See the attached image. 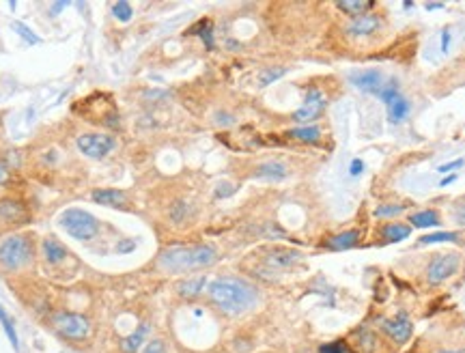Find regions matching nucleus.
<instances>
[{
    "instance_id": "nucleus-1",
    "label": "nucleus",
    "mask_w": 465,
    "mask_h": 353,
    "mask_svg": "<svg viewBox=\"0 0 465 353\" xmlns=\"http://www.w3.org/2000/svg\"><path fill=\"white\" fill-rule=\"evenodd\" d=\"M209 299L226 314H241L255 308L259 291L241 278H216L207 289Z\"/></svg>"
},
{
    "instance_id": "nucleus-2",
    "label": "nucleus",
    "mask_w": 465,
    "mask_h": 353,
    "mask_svg": "<svg viewBox=\"0 0 465 353\" xmlns=\"http://www.w3.org/2000/svg\"><path fill=\"white\" fill-rule=\"evenodd\" d=\"M218 261V252L211 245H172L159 254V268L168 274H184L205 270Z\"/></svg>"
},
{
    "instance_id": "nucleus-3",
    "label": "nucleus",
    "mask_w": 465,
    "mask_h": 353,
    "mask_svg": "<svg viewBox=\"0 0 465 353\" xmlns=\"http://www.w3.org/2000/svg\"><path fill=\"white\" fill-rule=\"evenodd\" d=\"M34 248L28 235H9L0 241V268L7 272H17L32 261Z\"/></svg>"
},
{
    "instance_id": "nucleus-4",
    "label": "nucleus",
    "mask_w": 465,
    "mask_h": 353,
    "mask_svg": "<svg viewBox=\"0 0 465 353\" xmlns=\"http://www.w3.org/2000/svg\"><path fill=\"white\" fill-rule=\"evenodd\" d=\"M61 228L78 241H88L99 233V222L93 214H88L84 209H65L61 218Z\"/></svg>"
},
{
    "instance_id": "nucleus-5",
    "label": "nucleus",
    "mask_w": 465,
    "mask_h": 353,
    "mask_svg": "<svg viewBox=\"0 0 465 353\" xmlns=\"http://www.w3.org/2000/svg\"><path fill=\"white\" fill-rule=\"evenodd\" d=\"M50 321L61 336H65L69 341H82V339L88 336V332H91V323H88V319L84 314H78V312L61 310V312L52 314Z\"/></svg>"
},
{
    "instance_id": "nucleus-6",
    "label": "nucleus",
    "mask_w": 465,
    "mask_h": 353,
    "mask_svg": "<svg viewBox=\"0 0 465 353\" xmlns=\"http://www.w3.org/2000/svg\"><path fill=\"white\" fill-rule=\"evenodd\" d=\"M461 268V256L457 252L437 254L431 263L426 265V280L428 285H442L448 278H453Z\"/></svg>"
},
{
    "instance_id": "nucleus-7",
    "label": "nucleus",
    "mask_w": 465,
    "mask_h": 353,
    "mask_svg": "<svg viewBox=\"0 0 465 353\" xmlns=\"http://www.w3.org/2000/svg\"><path fill=\"white\" fill-rule=\"evenodd\" d=\"M117 147V140L108 134H82L78 136V149L91 157V160H101Z\"/></svg>"
},
{
    "instance_id": "nucleus-8",
    "label": "nucleus",
    "mask_w": 465,
    "mask_h": 353,
    "mask_svg": "<svg viewBox=\"0 0 465 353\" xmlns=\"http://www.w3.org/2000/svg\"><path fill=\"white\" fill-rule=\"evenodd\" d=\"M326 105H328L326 95L321 93L319 88H310V91L306 93V99H304V103L293 112V121L310 123V121H315V119H319L321 114H324Z\"/></svg>"
},
{
    "instance_id": "nucleus-9",
    "label": "nucleus",
    "mask_w": 465,
    "mask_h": 353,
    "mask_svg": "<svg viewBox=\"0 0 465 353\" xmlns=\"http://www.w3.org/2000/svg\"><path fill=\"white\" fill-rule=\"evenodd\" d=\"M382 332L395 343L405 345L411 339V334H414V325H411L409 316L401 312V314L390 316V319H384L382 321Z\"/></svg>"
},
{
    "instance_id": "nucleus-10",
    "label": "nucleus",
    "mask_w": 465,
    "mask_h": 353,
    "mask_svg": "<svg viewBox=\"0 0 465 353\" xmlns=\"http://www.w3.org/2000/svg\"><path fill=\"white\" fill-rule=\"evenodd\" d=\"M301 259V254L297 250H291V248H270L263 256V263L267 268H272L274 272H280V270H287L291 265H295L297 261Z\"/></svg>"
},
{
    "instance_id": "nucleus-11",
    "label": "nucleus",
    "mask_w": 465,
    "mask_h": 353,
    "mask_svg": "<svg viewBox=\"0 0 465 353\" xmlns=\"http://www.w3.org/2000/svg\"><path fill=\"white\" fill-rule=\"evenodd\" d=\"M0 222L5 224H24L28 222L26 207L15 199H0Z\"/></svg>"
},
{
    "instance_id": "nucleus-12",
    "label": "nucleus",
    "mask_w": 465,
    "mask_h": 353,
    "mask_svg": "<svg viewBox=\"0 0 465 353\" xmlns=\"http://www.w3.org/2000/svg\"><path fill=\"white\" fill-rule=\"evenodd\" d=\"M351 82L360 88L364 93H370V95H377L379 88L384 86V76L377 69H366V72H357L351 76Z\"/></svg>"
},
{
    "instance_id": "nucleus-13",
    "label": "nucleus",
    "mask_w": 465,
    "mask_h": 353,
    "mask_svg": "<svg viewBox=\"0 0 465 353\" xmlns=\"http://www.w3.org/2000/svg\"><path fill=\"white\" fill-rule=\"evenodd\" d=\"M382 28V17L375 13H364L360 17H353V22L347 26V32L353 37H364V34H373Z\"/></svg>"
},
{
    "instance_id": "nucleus-14",
    "label": "nucleus",
    "mask_w": 465,
    "mask_h": 353,
    "mask_svg": "<svg viewBox=\"0 0 465 353\" xmlns=\"http://www.w3.org/2000/svg\"><path fill=\"white\" fill-rule=\"evenodd\" d=\"M351 347H355L360 353H375L379 349V336L368 327H360L353 334V343Z\"/></svg>"
},
{
    "instance_id": "nucleus-15",
    "label": "nucleus",
    "mask_w": 465,
    "mask_h": 353,
    "mask_svg": "<svg viewBox=\"0 0 465 353\" xmlns=\"http://www.w3.org/2000/svg\"><path fill=\"white\" fill-rule=\"evenodd\" d=\"M41 250H43V259L50 265H59L67 259V248L61 241H57L55 237H46L43 243H41Z\"/></svg>"
},
{
    "instance_id": "nucleus-16",
    "label": "nucleus",
    "mask_w": 465,
    "mask_h": 353,
    "mask_svg": "<svg viewBox=\"0 0 465 353\" xmlns=\"http://www.w3.org/2000/svg\"><path fill=\"white\" fill-rule=\"evenodd\" d=\"M205 285H207V278L205 276L188 278V280L179 282V285H177V295L184 297V299H194V297L201 295V291L205 289Z\"/></svg>"
},
{
    "instance_id": "nucleus-17",
    "label": "nucleus",
    "mask_w": 465,
    "mask_h": 353,
    "mask_svg": "<svg viewBox=\"0 0 465 353\" xmlns=\"http://www.w3.org/2000/svg\"><path fill=\"white\" fill-rule=\"evenodd\" d=\"M95 203L99 205H106V207H119V205H125V194L121 190H95L93 196H91Z\"/></svg>"
},
{
    "instance_id": "nucleus-18",
    "label": "nucleus",
    "mask_w": 465,
    "mask_h": 353,
    "mask_svg": "<svg viewBox=\"0 0 465 353\" xmlns=\"http://www.w3.org/2000/svg\"><path fill=\"white\" fill-rule=\"evenodd\" d=\"M147 334H149V327L147 325H138L136 332H132L130 336H125L121 341V349L125 353H136L142 343H147Z\"/></svg>"
},
{
    "instance_id": "nucleus-19",
    "label": "nucleus",
    "mask_w": 465,
    "mask_h": 353,
    "mask_svg": "<svg viewBox=\"0 0 465 353\" xmlns=\"http://www.w3.org/2000/svg\"><path fill=\"white\" fill-rule=\"evenodd\" d=\"M386 105H388V117H390L392 123H401L409 114V101L403 95H397L395 99H390Z\"/></svg>"
},
{
    "instance_id": "nucleus-20",
    "label": "nucleus",
    "mask_w": 465,
    "mask_h": 353,
    "mask_svg": "<svg viewBox=\"0 0 465 353\" xmlns=\"http://www.w3.org/2000/svg\"><path fill=\"white\" fill-rule=\"evenodd\" d=\"M257 176H261V179H272V181L284 179V176H287V166L280 162H265L257 168Z\"/></svg>"
},
{
    "instance_id": "nucleus-21",
    "label": "nucleus",
    "mask_w": 465,
    "mask_h": 353,
    "mask_svg": "<svg viewBox=\"0 0 465 353\" xmlns=\"http://www.w3.org/2000/svg\"><path fill=\"white\" fill-rule=\"evenodd\" d=\"M357 239H360V233L357 231H345L341 235H336L328 241V248L330 250H347V248H353V245L357 243Z\"/></svg>"
},
{
    "instance_id": "nucleus-22",
    "label": "nucleus",
    "mask_w": 465,
    "mask_h": 353,
    "mask_svg": "<svg viewBox=\"0 0 465 353\" xmlns=\"http://www.w3.org/2000/svg\"><path fill=\"white\" fill-rule=\"evenodd\" d=\"M411 226L416 228H431V226H437L439 224V214L433 209H424V211H418V214H414L409 218Z\"/></svg>"
},
{
    "instance_id": "nucleus-23",
    "label": "nucleus",
    "mask_w": 465,
    "mask_h": 353,
    "mask_svg": "<svg viewBox=\"0 0 465 353\" xmlns=\"http://www.w3.org/2000/svg\"><path fill=\"white\" fill-rule=\"evenodd\" d=\"M336 7L341 11H345L347 15L360 17V15H364L373 7V3H370V0H341V3H336Z\"/></svg>"
},
{
    "instance_id": "nucleus-24",
    "label": "nucleus",
    "mask_w": 465,
    "mask_h": 353,
    "mask_svg": "<svg viewBox=\"0 0 465 353\" xmlns=\"http://www.w3.org/2000/svg\"><path fill=\"white\" fill-rule=\"evenodd\" d=\"M409 235H411V228H409L407 224L397 222V224H388V226H384V237H386L388 241H403V239H407Z\"/></svg>"
},
{
    "instance_id": "nucleus-25",
    "label": "nucleus",
    "mask_w": 465,
    "mask_h": 353,
    "mask_svg": "<svg viewBox=\"0 0 465 353\" xmlns=\"http://www.w3.org/2000/svg\"><path fill=\"white\" fill-rule=\"evenodd\" d=\"M289 138H295L299 140V143H317V140L321 138V130L319 128H297V130H291L287 132Z\"/></svg>"
},
{
    "instance_id": "nucleus-26",
    "label": "nucleus",
    "mask_w": 465,
    "mask_h": 353,
    "mask_svg": "<svg viewBox=\"0 0 465 353\" xmlns=\"http://www.w3.org/2000/svg\"><path fill=\"white\" fill-rule=\"evenodd\" d=\"M284 74H287V69H284V67H265L263 72L259 74V82H261V86H270L272 82H276Z\"/></svg>"
},
{
    "instance_id": "nucleus-27",
    "label": "nucleus",
    "mask_w": 465,
    "mask_h": 353,
    "mask_svg": "<svg viewBox=\"0 0 465 353\" xmlns=\"http://www.w3.org/2000/svg\"><path fill=\"white\" fill-rule=\"evenodd\" d=\"M0 325H3V330H5V334L9 336V341H11L13 349L17 351V334H15L13 321L9 319V314L5 312V308H3V306H0Z\"/></svg>"
},
{
    "instance_id": "nucleus-28",
    "label": "nucleus",
    "mask_w": 465,
    "mask_h": 353,
    "mask_svg": "<svg viewBox=\"0 0 465 353\" xmlns=\"http://www.w3.org/2000/svg\"><path fill=\"white\" fill-rule=\"evenodd\" d=\"M319 353H355L353 347L347 341H334L319 347Z\"/></svg>"
},
{
    "instance_id": "nucleus-29",
    "label": "nucleus",
    "mask_w": 465,
    "mask_h": 353,
    "mask_svg": "<svg viewBox=\"0 0 465 353\" xmlns=\"http://www.w3.org/2000/svg\"><path fill=\"white\" fill-rule=\"evenodd\" d=\"M196 30H201L199 34H201V39L205 41V46L211 50L213 48V32H211V22L209 20H203V22H199L194 28H190V32L192 34H196Z\"/></svg>"
},
{
    "instance_id": "nucleus-30",
    "label": "nucleus",
    "mask_w": 465,
    "mask_h": 353,
    "mask_svg": "<svg viewBox=\"0 0 465 353\" xmlns=\"http://www.w3.org/2000/svg\"><path fill=\"white\" fill-rule=\"evenodd\" d=\"M399 95V84H397V80H390V82H384V86L379 88V93H377V97L382 99V101H390V99H395Z\"/></svg>"
},
{
    "instance_id": "nucleus-31",
    "label": "nucleus",
    "mask_w": 465,
    "mask_h": 353,
    "mask_svg": "<svg viewBox=\"0 0 465 353\" xmlns=\"http://www.w3.org/2000/svg\"><path fill=\"white\" fill-rule=\"evenodd\" d=\"M407 209V205H382L375 209V216L377 218H392V216H399Z\"/></svg>"
},
{
    "instance_id": "nucleus-32",
    "label": "nucleus",
    "mask_w": 465,
    "mask_h": 353,
    "mask_svg": "<svg viewBox=\"0 0 465 353\" xmlns=\"http://www.w3.org/2000/svg\"><path fill=\"white\" fill-rule=\"evenodd\" d=\"M112 13H115V17L117 20H121V22H130L132 20V5L130 3H125V0H121V3H115V7H112Z\"/></svg>"
},
{
    "instance_id": "nucleus-33",
    "label": "nucleus",
    "mask_w": 465,
    "mask_h": 353,
    "mask_svg": "<svg viewBox=\"0 0 465 353\" xmlns=\"http://www.w3.org/2000/svg\"><path fill=\"white\" fill-rule=\"evenodd\" d=\"M444 241H459L457 233H433V235H424L420 239V243H444Z\"/></svg>"
},
{
    "instance_id": "nucleus-34",
    "label": "nucleus",
    "mask_w": 465,
    "mask_h": 353,
    "mask_svg": "<svg viewBox=\"0 0 465 353\" xmlns=\"http://www.w3.org/2000/svg\"><path fill=\"white\" fill-rule=\"evenodd\" d=\"M13 30H17V34H20L22 39H26L28 43H39V37L34 34L26 24H22V22H13Z\"/></svg>"
},
{
    "instance_id": "nucleus-35",
    "label": "nucleus",
    "mask_w": 465,
    "mask_h": 353,
    "mask_svg": "<svg viewBox=\"0 0 465 353\" xmlns=\"http://www.w3.org/2000/svg\"><path fill=\"white\" fill-rule=\"evenodd\" d=\"M142 353H166V345H164V341H159V339L147 341Z\"/></svg>"
},
{
    "instance_id": "nucleus-36",
    "label": "nucleus",
    "mask_w": 465,
    "mask_h": 353,
    "mask_svg": "<svg viewBox=\"0 0 465 353\" xmlns=\"http://www.w3.org/2000/svg\"><path fill=\"white\" fill-rule=\"evenodd\" d=\"M186 211H188V207H186L184 203H179V205L170 211V218H172L175 222H181L184 216H186Z\"/></svg>"
},
{
    "instance_id": "nucleus-37",
    "label": "nucleus",
    "mask_w": 465,
    "mask_h": 353,
    "mask_svg": "<svg viewBox=\"0 0 465 353\" xmlns=\"http://www.w3.org/2000/svg\"><path fill=\"white\" fill-rule=\"evenodd\" d=\"M455 220H457L459 224L465 226V203H459V205L455 207Z\"/></svg>"
},
{
    "instance_id": "nucleus-38",
    "label": "nucleus",
    "mask_w": 465,
    "mask_h": 353,
    "mask_svg": "<svg viewBox=\"0 0 465 353\" xmlns=\"http://www.w3.org/2000/svg\"><path fill=\"white\" fill-rule=\"evenodd\" d=\"M465 162L463 160H455V162H451V164H444V166H439V172L442 174H446V172H451V170H455V168H461Z\"/></svg>"
},
{
    "instance_id": "nucleus-39",
    "label": "nucleus",
    "mask_w": 465,
    "mask_h": 353,
    "mask_svg": "<svg viewBox=\"0 0 465 353\" xmlns=\"http://www.w3.org/2000/svg\"><path fill=\"white\" fill-rule=\"evenodd\" d=\"M362 170H364V162H362V160H353V162H351V168H349L351 176H357Z\"/></svg>"
},
{
    "instance_id": "nucleus-40",
    "label": "nucleus",
    "mask_w": 465,
    "mask_h": 353,
    "mask_svg": "<svg viewBox=\"0 0 465 353\" xmlns=\"http://www.w3.org/2000/svg\"><path fill=\"white\" fill-rule=\"evenodd\" d=\"M448 43H451V32L444 30L442 32V52H448Z\"/></svg>"
},
{
    "instance_id": "nucleus-41",
    "label": "nucleus",
    "mask_w": 465,
    "mask_h": 353,
    "mask_svg": "<svg viewBox=\"0 0 465 353\" xmlns=\"http://www.w3.org/2000/svg\"><path fill=\"white\" fill-rule=\"evenodd\" d=\"M117 250L119 252H132L134 250V241H123V243H119Z\"/></svg>"
},
{
    "instance_id": "nucleus-42",
    "label": "nucleus",
    "mask_w": 465,
    "mask_h": 353,
    "mask_svg": "<svg viewBox=\"0 0 465 353\" xmlns=\"http://www.w3.org/2000/svg\"><path fill=\"white\" fill-rule=\"evenodd\" d=\"M7 181H9V170L3 164H0V185H5Z\"/></svg>"
},
{
    "instance_id": "nucleus-43",
    "label": "nucleus",
    "mask_w": 465,
    "mask_h": 353,
    "mask_svg": "<svg viewBox=\"0 0 465 353\" xmlns=\"http://www.w3.org/2000/svg\"><path fill=\"white\" fill-rule=\"evenodd\" d=\"M218 123H222V125H230L232 119H230L228 114H226V117H224V114H218Z\"/></svg>"
},
{
    "instance_id": "nucleus-44",
    "label": "nucleus",
    "mask_w": 465,
    "mask_h": 353,
    "mask_svg": "<svg viewBox=\"0 0 465 353\" xmlns=\"http://www.w3.org/2000/svg\"><path fill=\"white\" fill-rule=\"evenodd\" d=\"M455 179H457V176H455V174H451V176H446V179H444V181H442L439 185H442V188H446V185H448V183H453Z\"/></svg>"
},
{
    "instance_id": "nucleus-45",
    "label": "nucleus",
    "mask_w": 465,
    "mask_h": 353,
    "mask_svg": "<svg viewBox=\"0 0 465 353\" xmlns=\"http://www.w3.org/2000/svg\"><path fill=\"white\" fill-rule=\"evenodd\" d=\"M437 353H465V349H442Z\"/></svg>"
},
{
    "instance_id": "nucleus-46",
    "label": "nucleus",
    "mask_w": 465,
    "mask_h": 353,
    "mask_svg": "<svg viewBox=\"0 0 465 353\" xmlns=\"http://www.w3.org/2000/svg\"><path fill=\"white\" fill-rule=\"evenodd\" d=\"M442 7H444L442 3H428V5H426V9H428V11H433V9H442Z\"/></svg>"
}]
</instances>
